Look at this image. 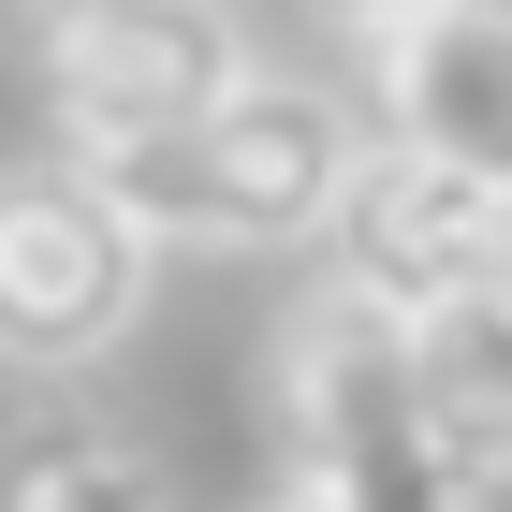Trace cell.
Instances as JSON below:
<instances>
[{
  "label": "cell",
  "instance_id": "277c9868",
  "mask_svg": "<svg viewBox=\"0 0 512 512\" xmlns=\"http://www.w3.org/2000/svg\"><path fill=\"white\" fill-rule=\"evenodd\" d=\"M147 293H161V220L88 147L0 161V366L74 381L147 322Z\"/></svg>",
  "mask_w": 512,
  "mask_h": 512
},
{
  "label": "cell",
  "instance_id": "7a4b0ae2",
  "mask_svg": "<svg viewBox=\"0 0 512 512\" xmlns=\"http://www.w3.org/2000/svg\"><path fill=\"white\" fill-rule=\"evenodd\" d=\"M366 147H381V132H366L337 88L249 74L220 118L161 132V147L103 161V176L161 220V249H308V235H337V191H352Z\"/></svg>",
  "mask_w": 512,
  "mask_h": 512
},
{
  "label": "cell",
  "instance_id": "6da1fadb",
  "mask_svg": "<svg viewBox=\"0 0 512 512\" xmlns=\"http://www.w3.org/2000/svg\"><path fill=\"white\" fill-rule=\"evenodd\" d=\"M264 439H278V483H308L337 512H483V483L454 469V439L425 410L410 308L337 264L264 322Z\"/></svg>",
  "mask_w": 512,
  "mask_h": 512
},
{
  "label": "cell",
  "instance_id": "8992f818",
  "mask_svg": "<svg viewBox=\"0 0 512 512\" xmlns=\"http://www.w3.org/2000/svg\"><path fill=\"white\" fill-rule=\"evenodd\" d=\"M366 103L395 147L512 176V0H425V15L366 30Z\"/></svg>",
  "mask_w": 512,
  "mask_h": 512
},
{
  "label": "cell",
  "instance_id": "52a82bcc",
  "mask_svg": "<svg viewBox=\"0 0 512 512\" xmlns=\"http://www.w3.org/2000/svg\"><path fill=\"white\" fill-rule=\"evenodd\" d=\"M410 352H425V410L454 439V469L498 498L512 483V278H469V293L410 308Z\"/></svg>",
  "mask_w": 512,
  "mask_h": 512
},
{
  "label": "cell",
  "instance_id": "3957f363",
  "mask_svg": "<svg viewBox=\"0 0 512 512\" xmlns=\"http://www.w3.org/2000/svg\"><path fill=\"white\" fill-rule=\"evenodd\" d=\"M15 44H30V103L59 147L132 161L161 132L220 118L264 59H249L235 0H15Z\"/></svg>",
  "mask_w": 512,
  "mask_h": 512
},
{
  "label": "cell",
  "instance_id": "5b68a950",
  "mask_svg": "<svg viewBox=\"0 0 512 512\" xmlns=\"http://www.w3.org/2000/svg\"><path fill=\"white\" fill-rule=\"evenodd\" d=\"M322 264L395 293V308H439V293H469V278H512V176H469V161L439 147H366L352 191H337V235Z\"/></svg>",
  "mask_w": 512,
  "mask_h": 512
},
{
  "label": "cell",
  "instance_id": "9c48e42d",
  "mask_svg": "<svg viewBox=\"0 0 512 512\" xmlns=\"http://www.w3.org/2000/svg\"><path fill=\"white\" fill-rule=\"evenodd\" d=\"M337 30H395V15H425V0H322Z\"/></svg>",
  "mask_w": 512,
  "mask_h": 512
},
{
  "label": "cell",
  "instance_id": "30bf717a",
  "mask_svg": "<svg viewBox=\"0 0 512 512\" xmlns=\"http://www.w3.org/2000/svg\"><path fill=\"white\" fill-rule=\"evenodd\" d=\"M249 512H337V498H308V483H264V498H249Z\"/></svg>",
  "mask_w": 512,
  "mask_h": 512
},
{
  "label": "cell",
  "instance_id": "ba28073f",
  "mask_svg": "<svg viewBox=\"0 0 512 512\" xmlns=\"http://www.w3.org/2000/svg\"><path fill=\"white\" fill-rule=\"evenodd\" d=\"M0 512H176L147 469V439H118L103 410H15L0 425Z\"/></svg>",
  "mask_w": 512,
  "mask_h": 512
}]
</instances>
